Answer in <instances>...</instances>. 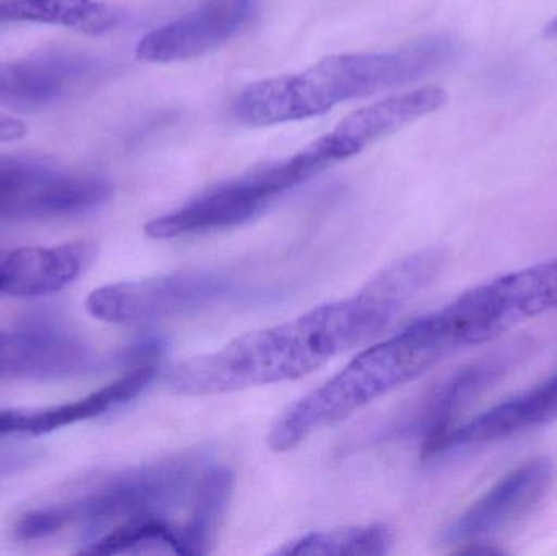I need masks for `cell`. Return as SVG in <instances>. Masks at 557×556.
<instances>
[{
  "instance_id": "1",
  "label": "cell",
  "mask_w": 557,
  "mask_h": 556,
  "mask_svg": "<svg viewBox=\"0 0 557 556\" xmlns=\"http://www.w3.org/2000/svg\"><path fill=\"white\" fill-rule=\"evenodd\" d=\"M444 254L421 250L389 264L359 293L290 322L248 333L221 351L182 362L169 387L189 397L228 394L304 378L382 332L441 273Z\"/></svg>"
},
{
  "instance_id": "12",
  "label": "cell",
  "mask_w": 557,
  "mask_h": 556,
  "mask_svg": "<svg viewBox=\"0 0 557 556\" xmlns=\"http://www.w3.org/2000/svg\"><path fill=\"white\" fill-rule=\"evenodd\" d=\"M512 358L497 355L468 366L435 385L383 430L380 440L421 437L422 446L454 427L455 417L506 372Z\"/></svg>"
},
{
  "instance_id": "15",
  "label": "cell",
  "mask_w": 557,
  "mask_h": 556,
  "mask_svg": "<svg viewBox=\"0 0 557 556\" xmlns=\"http://www.w3.org/2000/svg\"><path fill=\"white\" fill-rule=\"evenodd\" d=\"M97 251L95 245L85 242L16 248L0 258V294L38 297L58 293L87 271Z\"/></svg>"
},
{
  "instance_id": "20",
  "label": "cell",
  "mask_w": 557,
  "mask_h": 556,
  "mask_svg": "<svg viewBox=\"0 0 557 556\" xmlns=\"http://www.w3.org/2000/svg\"><path fill=\"white\" fill-rule=\"evenodd\" d=\"M393 532L383 524L360 526L339 531L313 532L285 544L278 555H385L392 551Z\"/></svg>"
},
{
  "instance_id": "19",
  "label": "cell",
  "mask_w": 557,
  "mask_h": 556,
  "mask_svg": "<svg viewBox=\"0 0 557 556\" xmlns=\"http://www.w3.org/2000/svg\"><path fill=\"white\" fill-rule=\"evenodd\" d=\"M162 554L186 555L183 532L173 528L169 519L160 516L133 519L110 529L88 542L85 554L123 555V554Z\"/></svg>"
},
{
  "instance_id": "13",
  "label": "cell",
  "mask_w": 557,
  "mask_h": 556,
  "mask_svg": "<svg viewBox=\"0 0 557 556\" xmlns=\"http://www.w3.org/2000/svg\"><path fill=\"white\" fill-rule=\"evenodd\" d=\"M556 418L557 371L536 387L496 405L458 428L451 427L437 440L422 446V456L424 459H432L450 450L499 443L533 428L552 423Z\"/></svg>"
},
{
  "instance_id": "3",
  "label": "cell",
  "mask_w": 557,
  "mask_h": 556,
  "mask_svg": "<svg viewBox=\"0 0 557 556\" xmlns=\"http://www.w3.org/2000/svg\"><path fill=\"white\" fill-rule=\"evenodd\" d=\"M450 355V346L431 313L421 317L399 335L360 353L339 374L282 411L268 436L271 449H294L321 428L346 420Z\"/></svg>"
},
{
  "instance_id": "17",
  "label": "cell",
  "mask_w": 557,
  "mask_h": 556,
  "mask_svg": "<svg viewBox=\"0 0 557 556\" xmlns=\"http://www.w3.org/2000/svg\"><path fill=\"white\" fill-rule=\"evenodd\" d=\"M5 23L32 22L100 35L117 25L116 10L98 0H2Z\"/></svg>"
},
{
  "instance_id": "22",
  "label": "cell",
  "mask_w": 557,
  "mask_h": 556,
  "mask_svg": "<svg viewBox=\"0 0 557 556\" xmlns=\"http://www.w3.org/2000/svg\"><path fill=\"white\" fill-rule=\"evenodd\" d=\"M543 36L548 39L557 38V16L543 28Z\"/></svg>"
},
{
  "instance_id": "10",
  "label": "cell",
  "mask_w": 557,
  "mask_h": 556,
  "mask_svg": "<svg viewBox=\"0 0 557 556\" xmlns=\"http://www.w3.org/2000/svg\"><path fill=\"white\" fill-rule=\"evenodd\" d=\"M253 0H205L195 12L147 33L136 54L150 64L188 61L234 38L250 20Z\"/></svg>"
},
{
  "instance_id": "9",
  "label": "cell",
  "mask_w": 557,
  "mask_h": 556,
  "mask_svg": "<svg viewBox=\"0 0 557 556\" xmlns=\"http://www.w3.org/2000/svg\"><path fill=\"white\" fill-rule=\"evenodd\" d=\"M98 365L94 349L59 323H33L16 332L0 330V379L77 378Z\"/></svg>"
},
{
  "instance_id": "2",
  "label": "cell",
  "mask_w": 557,
  "mask_h": 556,
  "mask_svg": "<svg viewBox=\"0 0 557 556\" xmlns=\"http://www.w3.org/2000/svg\"><path fill=\"white\" fill-rule=\"evenodd\" d=\"M461 52L454 36L434 35L395 51L330 55L297 74L248 85L235 100V118L260 127L320 116L346 101L429 77L455 64Z\"/></svg>"
},
{
  "instance_id": "5",
  "label": "cell",
  "mask_w": 557,
  "mask_h": 556,
  "mask_svg": "<svg viewBox=\"0 0 557 556\" xmlns=\"http://www.w3.org/2000/svg\"><path fill=\"white\" fill-rule=\"evenodd\" d=\"M209 464L205 454L186 453L147 466L120 470L90 482L81 493L61 502L69 528L81 524L91 541L133 519L160 516L195 495Z\"/></svg>"
},
{
  "instance_id": "21",
  "label": "cell",
  "mask_w": 557,
  "mask_h": 556,
  "mask_svg": "<svg viewBox=\"0 0 557 556\" xmlns=\"http://www.w3.org/2000/svg\"><path fill=\"white\" fill-rule=\"evenodd\" d=\"M26 133H28V127L22 120L0 111V143H15V140L23 139Z\"/></svg>"
},
{
  "instance_id": "7",
  "label": "cell",
  "mask_w": 557,
  "mask_h": 556,
  "mask_svg": "<svg viewBox=\"0 0 557 556\" xmlns=\"http://www.w3.org/2000/svg\"><path fill=\"white\" fill-rule=\"evenodd\" d=\"M237 291L238 280L227 271H178L98 287L88 294L85 307L101 322L136 325L201 312L224 302Z\"/></svg>"
},
{
  "instance_id": "16",
  "label": "cell",
  "mask_w": 557,
  "mask_h": 556,
  "mask_svg": "<svg viewBox=\"0 0 557 556\" xmlns=\"http://www.w3.org/2000/svg\"><path fill=\"white\" fill-rule=\"evenodd\" d=\"M445 103L447 91L435 85L408 94L393 95L379 103L354 111L326 136L343 162L382 137L396 133L419 118L434 113Z\"/></svg>"
},
{
  "instance_id": "18",
  "label": "cell",
  "mask_w": 557,
  "mask_h": 556,
  "mask_svg": "<svg viewBox=\"0 0 557 556\" xmlns=\"http://www.w3.org/2000/svg\"><path fill=\"white\" fill-rule=\"evenodd\" d=\"M232 492L234 475L231 470L221 466H209L205 470L191 499L188 521L182 528L186 555L209 554L224 521Z\"/></svg>"
},
{
  "instance_id": "23",
  "label": "cell",
  "mask_w": 557,
  "mask_h": 556,
  "mask_svg": "<svg viewBox=\"0 0 557 556\" xmlns=\"http://www.w3.org/2000/svg\"><path fill=\"white\" fill-rule=\"evenodd\" d=\"M2 23H5V20H3L2 2H0V25H2Z\"/></svg>"
},
{
  "instance_id": "11",
  "label": "cell",
  "mask_w": 557,
  "mask_h": 556,
  "mask_svg": "<svg viewBox=\"0 0 557 556\" xmlns=\"http://www.w3.org/2000/svg\"><path fill=\"white\" fill-rule=\"evenodd\" d=\"M98 72L94 59L46 51L18 61H0V107L29 113L64 100Z\"/></svg>"
},
{
  "instance_id": "6",
  "label": "cell",
  "mask_w": 557,
  "mask_h": 556,
  "mask_svg": "<svg viewBox=\"0 0 557 556\" xmlns=\"http://www.w3.org/2000/svg\"><path fill=\"white\" fill-rule=\"evenodd\" d=\"M111 195L113 186L103 176L75 172L48 157L0 153V221L84 214Z\"/></svg>"
},
{
  "instance_id": "14",
  "label": "cell",
  "mask_w": 557,
  "mask_h": 556,
  "mask_svg": "<svg viewBox=\"0 0 557 556\" xmlns=\"http://www.w3.org/2000/svg\"><path fill=\"white\" fill-rule=\"evenodd\" d=\"M157 375V359L139 362L116 381L78 400L36 410H0V434L41 436L100 417L140 394Z\"/></svg>"
},
{
  "instance_id": "8",
  "label": "cell",
  "mask_w": 557,
  "mask_h": 556,
  "mask_svg": "<svg viewBox=\"0 0 557 556\" xmlns=\"http://www.w3.org/2000/svg\"><path fill=\"white\" fill-rule=\"evenodd\" d=\"M553 479L555 467L546 457L522 464L458 516L441 535L442 544L468 547L510 528L545 498Z\"/></svg>"
},
{
  "instance_id": "4",
  "label": "cell",
  "mask_w": 557,
  "mask_h": 556,
  "mask_svg": "<svg viewBox=\"0 0 557 556\" xmlns=\"http://www.w3.org/2000/svg\"><path fill=\"white\" fill-rule=\"evenodd\" d=\"M337 162L326 137L321 136L287 159L214 186L183 208L153 219L146 225V234L152 238H175L244 224L284 193Z\"/></svg>"
}]
</instances>
